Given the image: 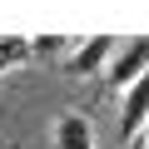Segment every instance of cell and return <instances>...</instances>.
Returning a JSON list of instances; mask_svg holds the SVG:
<instances>
[{"label": "cell", "instance_id": "5b68a950", "mask_svg": "<svg viewBox=\"0 0 149 149\" xmlns=\"http://www.w3.org/2000/svg\"><path fill=\"white\" fill-rule=\"evenodd\" d=\"M30 40V60H50V55H70L74 40L70 35H25Z\"/></svg>", "mask_w": 149, "mask_h": 149}, {"label": "cell", "instance_id": "6da1fadb", "mask_svg": "<svg viewBox=\"0 0 149 149\" xmlns=\"http://www.w3.org/2000/svg\"><path fill=\"white\" fill-rule=\"evenodd\" d=\"M104 74V90H129L139 74H149V35H139V40H124V45H114V55H109V65L100 70Z\"/></svg>", "mask_w": 149, "mask_h": 149}, {"label": "cell", "instance_id": "52a82bcc", "mask_svg": "<svg viewBox=\"0 0 149 149\" xmlns=\"http://www.w3.org/2000/svg\"><path fill=\"white\" fill-rule=\"evenodd\" d=\"M124 149H149V144H144V139L134 134V139H124Z\"/></svg>", "mask_w": 149, "mask_h": 149}, {"label": "cell", "instance_id": "8992f818", "mask_svg": "<svg viewBox=\"0 0 149 149\" xmlns=\"http://www.w3.org/2000/svg\"><path fill=\"white\" fill-rule=\"evenodd\" d=\"M20 65H30V40L25 35L0 40V74H5V70H20Z\"/></svg>", "mask_w": 149, "mask_h": 149}, {"label": "cell", "instance_id": "277c9868", "mask_svg": "<svg viewBox=\"0 0 149 149\" xmlns=\"http://www.w3.org/2000/svg\"><path fill=\"white\" fill-rule=\"evenodd\" d=\"M144 124H149V74H139V80L124 90V100H119V134L134 139Z\"/></svg>", "mask_w": 149, "mask_h": 149}, {"label": "cell", "instance_id": "7a4b0ae2", "mask_svg": "<svg viewBox=\"0 0 149 149\" xmlns=\"http://www.w3.org/2000/svg\"><path fill=\"white\" fill-rule=\"evenodd\" d=\"M114 35H95V40H74V50L65 55V74H74V80H85V74H100L114 55Z\"/></svg>", "mask_w": 149, "mask_h": 149}, {"label": "cell", "instance_id": "3957f363", "mask_svg": "<svg viewBox=\"0 0 149 149\" xmlns=\"http://www.w3.org/2000/svg\"><path fill=\"white\" fill-rule=\"evenodd\" d=\"M50 149H95V124L85 109H60L50 124Z\"/></svg>", "mask_w": 149, "mask_h": 149}, {"label": "cell", "instance_id": "ba28073f", "mask_svg": "<svg viewBox=\"0 0 149 149\" xmlns=\"http://www.w3.org/2000/svg\"><path fill=\"white\" fill-rule=\"evenodd\" d=\"M139 139H144V144H149V124H144V129H139Z\"/></svg>", "mask_w": 149, "mask_h": 149}]
</instances>
